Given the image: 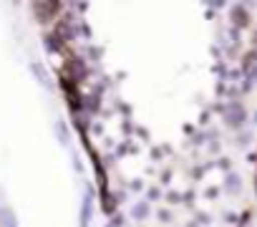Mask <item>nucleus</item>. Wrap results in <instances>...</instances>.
I'll use <instances>...</instances> for the list:
<instances>
[{
	"instance_id": "nucleus-3",
	"label": "nucleus",
	"mask_w": 257,
	"mask_h": 227,
	"mask_svg": "<svg viewBox=\"0 0 257 227\" xmlns=\"http://www.w3.org/2000/svg\"><path fill=\"white\" fill-rule=\"evenodd\" d=\"M229 23H232L234 31L247 28V26H249V13H247V8H244V6H232V8H229Z\"/></svg>"
},
{
	"instance_id": "nucleus-6",
	"label": "nucleus",
	"mask_w": 257,
	"mask_h": 227,
	"mask_svg": "<svg viewBox=\"0 0 257 227\" xmlns=\"http://www.w3.org/2000/svg\"><path fill=\"white\" fill-rule=\"evenodd\" d=\"M93 194H91V187L86 189V197H83V204H81V227H88L91 222V214H93Z\"/></svg>"
},
{
	"instance_id": "nucleus-1",
	"label": "nucleus",
	"mask_w": 257,
	"mask_h": 227,
	"mask_svg": "<svg viewBox=\"0 0 257 227\" xmlns=\"http://www.w3.org/2000/svg\"><path fill=\"white\" fill-rule=\"evenodd\" d=\"M219 111H222L224 127H229V129H239V127H244V122H247V111H244V106L237 103V101H229V103L222 106Z\"/></svg>"
},
{
	"instance_id": "nucleus-12",
	"label": "nucleus",
	"mask_w": 257,
	"mask_h": 227,
	"mask_svg": "<svg viewBox=\"0 0 257 227\" xmlns=\"http://www.w3.org/2000/svg\"><path fill=\"white\" fill-rule=\"evenodd\" d=\"M159 219H162V222H169V219H172V212H169V209H162V212H159Z\"/></svg>"
},
{
	"instance_id": "nucleus-11",
	"label": "nucleus",
	"mask_w": 257,
	"mask_h": 227,
	"mask_svg": "<svg viewBox=\"0 0 257 227\" xmlns=\"http://www.w3.org/2000/svg\"><path fill=\"white\" fill-rule=\"evenodd\" d=\"M159 197H162L159 187H152V189H149V199H159Z\"/></svg>"
},
{
	"instance_id": "nucleus-4",
	"label": "nucleus",
	"mask_w": 257,
	"mask_h": 227,
	"mask_svg": "<svg viewBox=\"0 0 257 227\" xmlns=\"http://www.w3.org/2000/svg\"><path fill=\"white\" fill-rule=\"evenodd\" d=\"M242 76L247 81H257V51H247L242 58Z\"/></svg>"
},
{
	"instance_id": "nucleus-7",
	"label": "nucleus",
	"mask_w": 257,
	"mask_h": 227,
	"mask_svg": "<svg viewBox=\"0 0 257 227\" xmlns=\"http://www.w3.org/2000/svg\"><path fill=\"white\" fill-rule=\"evenodd\" d=\"M222 187H224V192H229V194H239V189H242V179H239V174L227 172V174H224Z\"/></svg>"
},
{
	"instance_id": "nucleus-2",
	"label": "nucleus",
	"mask_w": 257,
	"mask_h": 227,
	"mask_svg": "<svg viewBox=\"0 0 257 227\" xmlns=\"http://www.w3.org/2000/svg\"><path fill=\"white\" fill-rule=\"evenodd\" d=\"M61 11V3H56V0H38V3H33V16L38 23H51Z\"/></svg>"
},
{
	"instance_id": "nucleus-5",
	"label": "nucleus",
	"mask_w": 257,
	"mask_h": 227,
	"mask_svg": "<svg viewBox=\"0 0 257 227\" xmlns=\"http://www.w3.org/2000/svg\"><path fill=\"white\" fill-rule=\"evenodd\" d=\"M63 73H68V78L78 83V81H83V78H86V66H83V61L71 58V61H68V68H66Z\"/></svg>"
},
{
	"instance_id": "nucleus-8",
	"label": "nucleus",
	"mask_w": 257,
	"mask_h": 227,
	"mask_svg": "<svg viewBox=\"0 0 257 227\" xmlns=\"http://www.w3.org/2000/svg\"><path fill=\"white\" fill-rule=\"evenodd\" d=\"M132 217L139 219V222L147 219V217H149V202H147V199H139V202L132 207Z\"/></svg>"
},
{
	"instance_id": "nucleus-10",
	"label": "nucleus",
	"mask_w": 257,
	"mask_h": 227,
	"mask_svg": "<svg viewBox=\"0 0 257 227\" xmlns=\"http://www.w3.org/2000/svg\"><path fill=\"white\" fill-rule=\"evenodd\" d=\"M56 129H58V139H61V144H68V129H66V124H63V122H58V124H56Z\"/></svg>"
},
{
	"instance_id": "nucleus-9",
	"label": "nucleus",
	"mask_w": 257,
	"mask_h": 227,
	"mask_svg": "<svg viewBox=\"0 0 257 227\" xmlns=\"http://www.w3.org/2000/svg\"><path fill=\"white\" fill-rule=\"evenodd\" d=\"M31 68H33V73H36V78H38V81H41L43 86H51V81H48V76H46V71H43V66H41V63H33Z\"/></svg>"
}]
</instances>
